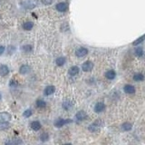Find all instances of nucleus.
Listing matches in <instances>:
<instances>
[{
    "label": "nucleus",
    "instance_id": "nucleus-1",
    "mask_svg": "<svg viewBox=\"0 0 145 145\" xmlns=\"http://www.w3.org/2000/svg\"><path fill=\"white\" fill-rule=\"evenodd\" d=\"M71 123H72V119H57V120L55 121V126L56 128H61Z\"/></svg>",
    "mask_w": 145,
    "mask_h": 145
},
{
    "label": "nucleus",
    "instance_id": "nucleus-2",
    "mask_svg": "<svg viewBox=\"0 0 145 145\" xmlns=\"http://www.w3.org/2000/svg\"><path fill=\"white\" fill-rule=\"evenodd\" d=\"M37 0H25V2L22 3V6L26 9H32L37 6Z\"/></svg>",
    "mask_w": 145,
    "mask_h": 145
},
{
    "label": "nucleus",
    "instance_id": "nucleus-3",
    "mask_svg": "<svg viewBox=\"0 0 145 145\" xmlns=\"http://www.w3.org/2000/svg\"><path fill=\"white\" fill-rule=\"evenodd\" d=\"M103 125V121L102 120H96L95 121H93V123L88 127V130L90 132H96L100 129V127Z\"/></svg>",
    "mask_w": 145,
    "mask_h": 145
},
{
    "label": "nucleus",
    "instance_id": "nucleus-4",
    "mask_svg": "<svg viewBox=\"0 0 145 145\" xmlns=\"http://www.w3.org/2000/svg\"><path fill=\"white\" fill-rule=\"evenodd\" d=\"M93 64L92 63L91 61H86L84 62V64H83L82 65V69L84 72H90L93 70Z\"/></svg>",
    "mask_w": 145,
    "mask_h": 145
},
{
    "label": "nucleus",
    "instance_id": "nucleus-5",
    "mask_svg": "<svg viewBox=\"0 0 145 145\" xmlns=\"http://www.w3.org/2000/svg\"><path fill=\"white\" fill-rule=\"evenodd\" d=\"M55 8H56L57 11L63 13V12H65L68 9V5L66 3H65V2H60V3H58L55 6Z\"/></svg>",
    "mask_w": 145,
    "mask_h": 145
},
{
    "label": "nucleus",
    "instance_id": "nucleus-6",
    "mask_svg": "<svg viewBox=\"0 0 145 145\" xmlns=\"http://www.w3.org/2000/svg\"><path fill=\"white\" fill-rule=\"evenodd\" d=\"M87 54H88V49L87 48H84V47H80L76 50L75 52V55L77 57H84Z\"/></svg>",
    "mask_w": 145,
    "mask_h": 145
},
{
    "label": "nucleus",
    "instance_id": "nucleus-7",
    "mask_svg": "<svg viewBox=\"0 0 145 145\" xmlns=\"http://www.w3.org/2000/svg\"><path fill=\"white\" fill-rule=\"evenodd\" d=\"M55 92V87L54 86V85H48V86H46V88H44V94L46 95V96H48V95L53 94Z\"/></svg>",
    "mask_w": 145,
    "mask_h": 145
},
{
    "label": "nucleus",
    "instance_id": "nucleus-8",
    "mask_svg": "<svg viewBox=\"0 0 145 145\" xmlns=\"http://www.w3.org/2000/svg\"><path fill=\"white\" fill-rule=\"evenodd\" d=\"M86 117H87V114H86V112H84V111H80V112H78L77 114H75L76 121H77L78 123L83 121L85 118H86Z\"/></svg>",
    "mask_w": 145,
    "mask_h": 145
},
{
    "label": "nucleus",
    "instance_id": "nucleus-9",
    "mask_svg": "<svg viewBox=\"0 0 145 145\" xmlns=\"http://www.w3.org/2000/svg\"><path fill=\"white\" fill-rule=\"evenodd\" d=\"M104 109H105V104L103 103H102V102H99V103H97L95 104L94 106V112H97V114H100V112H103Z\"/></svg>",
    "mask_w": 145,
    "mask_h": 145
},
{
    "label": "nucleus",
    "instance_id": "nucleus-10",
    "mask_svg": "<svg viewBox=\"0 0 145 145\" xmlns=\"http://www.w3.org/2000/svg\"><path fill=\"white\" fill-rule=\"evenodd\" d=\"M11 120V115L8 112H0V123L9 121Z\"/></svg>",
    "mask_w": 145,
    "mask_h": 145
},
{
    "label": "nucleus",
    "instance_id": "nucleus-11",
    "mask_svg": "<svg viewBox=\"0 0 145 145\" xmlns=\"http://www.w3.org/2000/svg\"><path fill=\"white\" fill-rule=\"evenodd\" d=\"M30 72H31V68L27 65H21L20 69H19V72H20L21 74H28Z\"/></svg>",
    "mask_w": 145,
    "mask_h": 145
},
{
    "label": "nucleus",
    "instance_id": "nucleus-12",
    "mask_svg": "<svg viewBox=\"0 0 145 145\" xmlns=\"http://www.w3.org/2000/svg\"><path fill=\"white\" fill-rule=\"evenodd\" d=\"M9 72V68L6 65H0V75L1 76H6Z\"/></svg>",
    "mask_w": 145,
    "mask_h": 145
},
{
    "label": "nucleus",
    "instance_id": "nucleus-13",
    "mask_svg": "<svg viewBox=\"0 0 145 145\" xmlns=\"http://www.w3.org/2000/svg\"><path fill=\"white\" fill-rule=\"evenodd\" d=\"M124 92L128 94H133V93H135V88L131 84H126L124 86Z\"/></svg>",
    "mask_w": 145,
    "mask_h": 145
},
{
    "label": "nucleus",
    "instance_id": "nucleus-14",
    "mask_svg": "<svg viewBox=\"0 0 145 145\" xmlns=\"http://www.w3.org/2000/svg\"><path fill=\"white\" fill-rule=\"evenodd\" d=\"M41 123H39L38 121H32L31 123V128L32 130H34L35 132H37L41 129Z\"/></svg>",
    "mask_w": 145,
    "mask_h": 145
},
{
    "label": "nucleus",
    "instance_id": "nucleus-15",
    "mask_svg": "<svg viewBox=\"0 0 145 145\" xmlns=\"http://www.w3.org/2000/svg\"><path fill=\"white\" fill-rule=\"evenodd\" d=\"M34 26V23L32 22V21H26V22H25L24 24H23V29H25V30H31L32 28H33Z\"/></svg>",
    "mask_w": 145,
    "mask_h": 145
},
{
    "label": "nucleus",
    "instance_id": "nucleus-16",
    "mask_svg": "<svg viewBox=\"0 0 145 145\" xmlns=\"http://www.w3.org/2000/svg\"><path fill=\"white\" fill-rule=\"evenodd\" d=\"M68 72H69V74L71 76H75L78 74L79 72V67L78 66H72L71 68L69 69V71H68Z\"/></svg>",
    "mask_w": 145,
    "mask_h": 145
},
{
    "label": "nucleus",
    "instance_id": "nucleus-17",
    "mask_svg": "<svg viewBox=\"0 0 145 145\" xmlns=\"http://www.w3.org/2000/svg\"><path fill=\"white\" fill-rule=\"evenodd\" d=\"M115 75H116V74H115V72L114 71V70H109V71L106 72V74H105L106 78L109 79V80H112V79H114Z\"/></svg>",
    "mask_w": 145,
    "mask_h": 145
},
{
    "label": "nucleus",
    "instance_id": "nucleus-18",
    "mask_svg": "<svg viewBox=\"0 0 145 145\" xmlns=\"http://www.w3.org/2000/svg\"><path fill=\"white\" fill-rule=\"evenodd\" d=\"M65 62H66V59H65V57L61 56V57H58V58L55 60V64H56V65H58V66H63L65 64Z\"/></svg>",
    "mask_w": 145,
    "mask_h": 145
},
{
    "label": "nucleus",
    "instance_id": "nucleus-19",
    "mask_svg": "<svg viewBox=\"0 0 145 145\" xmlns=\"http://www.w3.org/2000/svg\"><path fill=\"white\" fill-rule=\"evenodd\" d=\"M46 106V103L44 101V100L42 99H38L37 101H36V107L39 108V109H43Z\"/></svg>",
    "mask_w": 145,
    "mask_h": 145
},
{
    "label": "nucleus",
    "instance_id": "nucleus-20",
    "mask_svg": "<svg viewBox=\"0 0 145 145\" xmlns=\"http://www.w3.org/2000/svg\"><path fill=\"white\" fill-rule=\"evenodd\" d=\"M132 128H133V125H132V123H125L121 125V130L124 132L131 131Z\"/></svg>",
    "mask_w": 145,
    "mask_h": 145
},
{
    "label": "nucleus",
    "instance_id": "nucleus-21",
    "mask_svg": "<svg viewBox=\"0 0 145 145\" xmlns=\"http://www.w3.org/2000/svg\"><path fill=\"white\" fill-rule=\"evenodd\" d=\"M72 107V102H70V101H65L63 103V108L65 109V110H70Z\"/></svg>",
    "mask_w": 145,
    "mask_h": 145
},
{
    "label": "nucleus",
    "instance_id": "nucleus-22",
    "mask_svg": "<svg viewBox=\"0 0 145 145\" xmlns=\"http://www.w3.org/2000/svg\"><path fill=\"white\" fill-rule=\"evenodd\" d=\"M22 50L24 51V52H31L32 50H33V46H31V44H25V46H22Z\"/></svg>",
    "mask_w": 145,
    "mask_h": 145
},
{
    "label": "nucleus",
    "instance_id": "nucleus-23",
    "mask_svg": "<svg viewBox=\"0 0 145 145\" xmlns=\"http://www.w3.org/2000/svg\"><path fill=\"white\" fill-rule=\"evenodd\" d=\"M134 53H135V55L138 57H141L142 55H143V50H142V47H138L134 50Z\"/></svg>",
    "mask_w": 145,
    "mask_h": 145
},
{
    "label": "nucleus",
    "instance_id": "nucleus-24",
    "mask_svg": "<svg viewBox=\"0 0 145 145\" xmlns=\"http://www.w3.org/2000/svg\"><path fill=\"white\" fill-rule=\"evenodd\" d=\"M6 144H22L23 142L20 139H16V140H11L8 141V142H6Z\"/></svg>",
    "mask_w": 145,
    "mask_h": 145
},
{
    "label": "nucleus",
    "instance_id": "nucleus-25",
    "mask_svg": "<svg viewBox=\"0 0 145 145\" xmlns=\"http://www.w3.org/2000/svg\"><path fill=\"white\" fill-rule=\"evenodd\" d=\"M48 139H49V134L47 133H44L40 135V140H41V142H46V141H48Z\"/></svg>",
    "mask_w": 145,
    "mask_h": 145
},
{
    "label": "nucleus",
    "instance_id": "nucleus-26",
    "mask_svg": "<svg viewBox=\"0 0 145 145\" xmlns=\"http://www.w3.org/2000/svg\"><path fill=\"white\" fill-rule=\"evenodd\" d=\"M133 80L134 81H143L144 80V76L142 75V74H135V75L133 76Z\"/></svg>",
    "mask_w": 145,
    "mask_h": 145
},
{
    "label": "nucleus",
    "instance_id": "nucleus-27",
    "mask_svg": "<svg viewBox=\"0 0 145 145\" xmlns=\"http://www.w3.org/2000/svg\"><path fill=\"white\" fill-rule=\"evenodd\" d=\"M32 114H33L32 110H30V109H27L26 111H25V112H24V114H23V116L25 117V118H28V117L32 116Z\"/></svg>",
    "mask_w": 145,
    "mask_h": 145
},
{
    "label": "nucleus",
    "instance_id": "nucleus-28",
    "mask_svg": "<svg viewBox=\"0 0 145 145\" xmlns=\"http://www.w3.org/2000/svg\"><path fill=\"white\" fill-rule=\"evenodd\" d=\"M9 127L8 121H4V123H0V130H6Z\"/></svg>",
    "mask_w": 145,
    "mask_h": 145
},
{
    "label": "nucleus",
    "instance_id": "nucleus-29",
    "mask_svg": "<svg viewBox=\"0 0 145 145\" xmlns=\"http://www.w3.org/2000/svg\"><path fill=\"white\" fill-rule=\"evenodd\" d=\"M144 39H145V35H142V37H140L139 39L135 40V41L133 42V44H134V46H136V44H140V43H142Z\"/></svg>",
    "mask_w": 145,
    "mask_h": 145
},
{
    "label": "nucleus",
    "instance_id": "nucleus-30",
    "mask_svg": "<svg viewBox=\"0 0 145 145\" xmlns=\"http://www.w3.org/2000/svg\"><path fill=\"white\" fill-rule=\"evenodd\" d=\"M41 1H42V3L46 6H50V5H52V3H53V0H41Z\"/></svg>",
    "mask_w": 145,
    "mask_h": 145
},
{
    "label": "nucleus",
    "instance_id": "nucleus-31",
    "mask_svg": "<svg viewBox=\"0 0 145 145\" xmlns=\"http://www.w3.org/2000/svg\"><path fill=\"white\" fill-rule=\"evenodd\" d=\"M5 46H0V55H2L5 53Z\"/></svg>",
    "mask_w": 145,
    "mask_h": 145
},
{
    "label": "nucleus",
    "instance_id": "nucleus-32",
    "mask_svg": "<svg viewBox=\"0 0 145 145\" xmlns=\"http://www.w3.org/2000/svg\"><path fill=\"white\" fill-rule=\"evenodd\" d=\"M0 100H1V94H0Z\"/></svg>",
    "mask_w": 145,
    "mask_h": 145
}]
</instances>
